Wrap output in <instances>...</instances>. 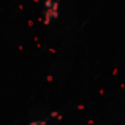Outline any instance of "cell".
I'll return each instance as SVG.
<instances>
[{
    "instance_id": "6da1fadb",
    "label": "cell",
    "mask_w": 125,
    "mask_h": 125,
    "mask_svg": "<svg viewBox=\"0 0 125 125\" xmlns=\"http://www.w3.org/2000/svg\"><path fill=\"white\" fill-rule=\"evenodd\" d=\"M49 122V117H37V119L30 120L27 125H48Z\"/></svg>"
}]
</instances>
